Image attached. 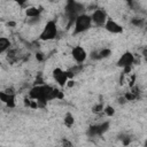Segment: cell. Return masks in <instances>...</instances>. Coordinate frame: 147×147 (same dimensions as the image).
Returning <instances> with one entry per match:
<instances>
[{
  "label": "cell",
  "instance_id": "18",
  "mask_svg": "<svg viewBox=\"0 0 147 147\" xmlns=\"http://www.w3.org/2000/svg\"><path fill=\"white\" fill-rule=\"evenodd\" d=\"M131 23H132L133 25H136V26H141V25L144 24V20H142V18H132Z\"/></svg>",
  "mask_w": 147,
  "mask_h": 147
},
{
  "label": "cell",
  "instance_id": "5",
  "mask_svg": "<svg viewBox=\"0 0 147 147\" xmlns=\"http://www.w3.org/2000/svg\"><path fill=\"white\" fill-rule=\"evenodd\" d=\"M134 55L131 53V52H125L117 61V65L125 69V68H131V65L133 64L134 62Z\"/></svg>",
  "mask_w": 147,
  "mask_h": 147
},
{
  "label": "cell",
  "instance_id": "23",
  "mask_svg": "<svg viewBox=\"0 0 147 147\" xmlns=\"http://www.w3.org/2000/svg\"><path fill=\"white\" fill-rule=\"evenodd\" d=\"M41 55H42V54H40V53L37 54V57H38V60H40V61L42 60V56H41Z\"/></svg>",
  "mask_w": 147,
  "mask_h": 147
},
{
  "label": "cell",
  "instance_id": "22",
  "mask_svg": "<svg viewBox=\"0 0 147 147\" xmlns=\"http://www.w3.org/2000/svg\"><path fill=\"white\" fill-rule=\"evenodd\" d=\"M8 25H9V26H15L16 23H15V22H8Z\"/></svg>",
  "mask_w": 147,
  "mask_h": 147
},
{
  "label": "cell",
  "instance_id": "13",
  "mask_svg": "<svg viewBox=\"0 0 147 147\" xmlns=\"http://www.w3.org/2000/svg\"><path fill=\"white\" fill-rule=\"evenodd\" d=\"M10 47V40L5 37H0V54L6 52Z\"/></svg>",
  "mask_w": 147,
  "mask_h": 147
},
{
  "label": "cell",
  "instance_id": "12",
  "mask_svg": "<svg viewBox=\"0 0 147 147\" xmlns=\"http://www.w3.org/2000/svg\"><path fill=\"white\" fill-rule=\"evenodd\" d=\"M41 8H37V7H28L26 10H25V14L28 17L30 18H39L40 16V13H41Z\"/></svg>",
  "mask_w": 147,
  "mask_h": 147
},
{
  "label": "cell",
  "instance_id": "11",
  "mask_svg": "<svg viewBox=\"0 0 147 147\" xmlns=\"http://www.w3.org/2000/svg\"><path fill=\"white\" fill-rule=\"evenodd\" d=\"M110 54H111V51L109 48H102L101 51H96V52L91 53V57L93 60H100V59L108 57Z\"/></svg>",
  "mask_w": 147,
  "mask_h": 147
},
{
  "label": "cell",
  "instance_id": "19",
  "mask_svg": "<svg viewBox=\"0 0 147 147\" xmlns=\"http://www.w3.org/2000/svg\"><path fill=\"white\" fill-rule=\"evenodd\" d=\"M62 145H63V147H72L71 141H69V140H67V139H63V140H62Z\"/></svg>",
  "mask_w": 147,
  "mask_h": 147
},
{
  "label": "cell",
  "instance_id": "15",
  "mask_svg": "<svg viewBox=\"0 0 147 147\" xmlns=\"http://www.w3.org/2000/svg\"><path fill=\"white\" fill-rule=\"evenodd\" d=\"M103 111H105V114H106L107 116H114V114H115V109H114V107H111V106L105 107V108H103Z\"/></svg>",
  "mask_w": 147,
  "mask_h": 147
},
{
  "label": "cell",
  "instance_id": "2",
  "mask_svg": "<svg viewBox=\"0 0 147 147\" xmlns=\"http://www.w3.org/2000/svg\"><path fill=\"white\" fill-rule=\"evenodd\" d=\"M83 9H84V7L79 2H76V1H72V0H70V1L67 2V6H65V15L69 18V25L75 22L76 17L78 15L83 14L82 13Z\"/></svg>",
  "mask_w": 147,
  "mask_h": 147
},
{
  "label": "cell",
  "instance_id": "3",
  "mask_svg": "<svg viewBox=\"0 0 147 147\" xmlns=\"http://www.w3.org/2000/svg\"><path fill=\"white\" fill-rule=\"evenodd\" d=\"M57 36V28L54 21H48L42 29L39 38L41 40H52Z\"/></svg>",
  "mask_w": 147,
  "mask_h": 147
},
{
  "label": "cell",
  "instance_id": "16",
  "mask_svg": "<svg viewBox=\"0 0 147 147\" xmlns=\"http://www.w3.org/2000/svg\"><path fill=\"white\" fill-rule=\"evenodd\" d=\"M103 105H102V102H100V103H98V105H95L93 108H92V111L93 113H95V114H99V113H101V111H103Z\"/></svg>",
  "mask_w": 147,
  "mask_h": 147
},
{
  "label": "cell",
  "instance_id": "8",
  "mask_svg": "<svg viewBox=\"0 0 147 147\" xmlns=\"http://www.w3.org/2000/svg\"><path fill=\"white\" fill-rule=\"evenodd\" d=\"M71 55H72L74 60H75L77 63H83V62L86 60V57H87V53H86V51H85L82 46H76V47H74L72 51H71Z\"/></svg>",
  "mask_w": 147,
  "mask_h": 147
},
{
  "label": "cell",
  "instance_id": "20",
  "mask_svg": "<svg viewBox=\"0 0 147 147\" xmlns=\"http://www.w3.org/2000/svg\"><path fill=\"white\" fill-rule=\"evenodd\" d=\"M134 80H136V76L132 75L131 78H130V86H131V87H133V85H134Z\"/></svg>",
  "mask_w": 147,
  "mask_h": 147
},
{
  "label": "cell",
  "instance_id": "1",
  "mask_svg": "<svg viewBox=\"0 0 147 147\" xmlns=\"http://www.w3.org/2000/svg\"><path fill=\"white\" fill-rule=\"evenodd\" d=\"M92 21H91V16L87 14H80L76 17L75 20V29H74V34H78V33H83L86 30H88L91 28Z\"/></svg>",
  "mask_w": 147,
  "mask_h": 147
},
{
  "label": "cell",
  "instance_id": "17",
  "mask_svg": "<svg viewBox=\"0 0 147 147\" xmlns=\"http://www.w3.org/2000/svg\"><path fill=\"white\" fill-rule=\"evenodd\" d=\"M138 96L136 95V94H133L132 92H127V93H125V95H124V99H125V101H133V100H136Z\"/></svg>",
  "mask_w": 147,
  "mask_h": 147
},
{
  "label": "cell",
  "instance_id": "7",
  "mask_svg": "<svg viewBox=\"0 0 147 147\" xmlns=\"http://www.w3.org/2000/svg\"><path fill=\"white\" fill-rule=\"evenodd\" d=\"M91 21L95 24V25H105L106 21H107V14L103 9H95L91 16Z\"/></svg>",
  "mask_w": 147,
  "mask_h": 147
},
{
  "label": "cell",
  "instance_id": "6",
  "mask_svg": "<svg viewBox=\"0 0 147 147\" xmlns=\"http://www.w3.org/2000/svg\"><path fill=\"white\" fill-rule=\"evenodd\" d=\"M53 77L54 79L57 82V84L61 86V87H64L67 85V82L69 80V76H68V72L67 71H63L62 69L60 68H55L53 70Z\"/></svg>",
  "mask_w": 147,
  "mask_h": 147
},
{
  "label": "cell",
  "instance_id": "21",
  "mask_svg": "<svg viewBox=\"0 0 147 147\" xmlns=\"http://www.w3.org/2000/svg\"><path fill=\"white\" fill-rule=\"evenodd\" d=\"M75 85V82L72 80V79H69L68 82H67V85L65 86H69V87H71V86H74Z\"/></svg>",
  "mask_w": 147,
  "mask_h": 147
},
{
  "label": "cell",
  "instance_id": "10",
  "mask_svg": "<svg viewBox=\"0 0 147 147\" xmlns=\"http://www.w3.org/2000/svg\"><path fill=\"white\" fill-rule=\"evenodd\" d=\"M105 28L108 32L110 33H122L123 32V26L121 24H118L117 22H115L114 20H107L105 23Z\"/></svg>",
  "mask_w": 147,
  "mask_h": 147
},
{
  "label": "cell",
  "instance_id": "9",
  "mask_svg": "<svg viewBox=\"0 0 147 147\" xmlns=\"http://www.w3.org/2000/svg\"><path fill=\"white\" fill-rule=\"evenodd\" d=\"M0 101L3 102L7 107L14 108L15 107V93H7L5 91L0 92Z\"/></svg>",
  "mask_w": 147,
  "mask_h": 147
},
{
  "label": "cell",
  "instance_id": "4",
  "mask_svg": "<svg viewBox=\"0 0 147 147\" xmlns=\"http://www.w3.org/2000/svg\"><path fill=\"white\" fill-rule=\"evenodd\" d=\"M108 129H109V122H102L101 124L90 126L88 130H87V136H90V137L101 136V134H103Z\"/></svg>",
  "mask_w": 147,
  "mask_h": 147
},
{
  "label": "cell",
  "instance_id": "14",
  "mask_svg": "<svg viewBox=\"0 0 147 147\" xmlns=\"http://www.w3.org/2000/svg\"><path fill=\"white\" fill-rule=\"evenodd\" d=\"M63 122H64V125H65L67 127H71V126L74 125V123H75V118H74L72 114H71V113H67V114L64 115Z\"/></svg>",
  "mask_w": 147,
  "mask_h": 147
}]
</instances>
